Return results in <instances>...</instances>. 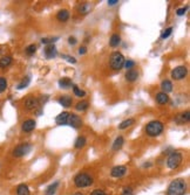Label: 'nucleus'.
I'll return each mask as SVG.
<instances>
[{
  "label": "nucleus",
  "instance_id": "nucleus-31",
  "mask_svg": "<svg viewBox=\"0 0 190 195\" xmlns=\"http://www.w3.org/2000/svg\"><path fill=\"white\" fill-rule=\"evenodd\" d=\"M89 9H91V6L88 5V4H83V5H81L79 7V12L82 14H86L89 12Z\"/></svg>",
  "mask_w": 190,
  "mask_h": 195
},
{
  "label": "nucleus",
  "instance_id": "nucleus-29",
  "mask_svg": "<svg viewBox=\"0 0 190 195\" xmlns=\"http://www.w3.org/2000/svg\"><path fill=\"white\" fill-rule=\"evenodd\" d=\"M29 82H31V78L28 77V76H26V77L24 78V79H22V81H21V82L19 83V85H18V89H19V90H21V89H24V88L28 86Z\"/></svg>",
  "mask_w": 190,
  "mask_h": 195
},
{
  "label": "nucleus",
  "instance_id": "nucleus-12",
  "mask_svg": "<svg viewBox=\"0 0 190 195\" xmlns=\"http://www.w3.org/2000/svg\"><path fill=\"white\" fill-rule=\"evenodd\" d=\"M56 48H55V46L54 45H47L46 48H45V56H46L47 59H54L55 56H56Z\"/></svg>",
  "mask_w": 190,
  "mask_h": 195
},
{
  "label": "nucleus",
  "instance_id": "nucleus-34",
  "mask_svg": "<svg viewBox=\"0 0 190 195\" xmlns=\"http://www.w3.org/2000/svg\"><path fill=\"white\" fill-rule=\"evenodd\" d=\"M123 65H125V68L127 69V70H130V69H133V67L135 65V62H134V61H131V60H128V61H125Z\"/></svg>",
  "mask_w": 190,
  "mask_h": 195
},
{
  "label": "nucleus",
  "instance_id": "nucleus-17",
  "mask_svg": "<svg viewBox=\"0 0 190 195\" xmlns=\"http://www.w3.org/2000/svg\"><path fill=\"white\" fill-rule=\"evenodd\" d=\"M56 19L61 21V22H66L67 20L69 19V12L67 9H61L56 14Z\"/></svg>",
  "mask_w": 190,
  "mask_h": 195
},
{
  "label": "nucleus",
  "instance_id": "nucleus-7",
  "mask_svg": "<svg viewBox=\"0 0 190 195\" xmlns=\"http://www.w3.org/2000/svg\"><path fill=\"white\" fill-rule=\"evenodd\" d=\"M187 68L184 65H178L176 67L173 72H171V77L176 81H180V79H183L185 76H187Z\"/></svg>",
  "mask_w": 190,
  "mask_h": 195
},
{
  "label": "nucleus",
  "instance_id": "nucleus-19",
  "mask_svg": "<svg viewBox=\"0 0 190 195\" xmlns=\"http://www.w3.org/2000/svg\"><path fill=\"white\" fill-rule=\"evenodd\" d=\"M17 194L18 195H29V189L25 183H21L17 188Z\"/></svg>",
  "mask_w": 190,
  "mask_h": 195
},
{
  "label": "nucleus",
  "instance_id": "nucleus-35",
  "mask_svg": "<svg viewBox=\"0 0 190 195\" xmlns=\"http://www.w3.org/2000/svg\"><path fill=\"white\" fill-rule=\"evenodd\" d=\"M35 52H37V46L35 45H31L26 48V53L28 55H33Z\"/></svg>",
  "mask_w": 190,
  "mask_h": 195
},
{
  "label": "nucleus",
  "instance_id": "nucleus-20",
  "mask_svg": "<svg viewBox=\"0 0 190 195\" xmlns=\"http://www.w3.org/2000/svg\"><path fill=\"white\" fill-rule=\"evenodd\" d=\"M123 143H125V140H123V137H122V136H118V138L115 139L114 144H113V150H114V151L120 150V149L122 147Z\"/></svg>",
  "mask_w": 190,
  "mask_h": 195
},
{
  "label": "nucleus",
  "instance_id": "nucleus-5",
  "mask_svg": "<svg viewBox=\"0 0 190 195\" xmlns=\"http://www.w3.org/2000/svg\"><path fill=\"white\" fill-rule=\"evenodd\" d=\"M183 160V156L180 152H173L169 158L167 159V166L170 169H176Z\"/></svg>",
  "mask_w": 190,
  "mask_h": 195
},
{
  "label": "nucleus",
  "instance_id": "nucleus-38",
  "mask_svg": "<svg viewBox=\"0 0 190 195\" xmlns=\"http://www.w3.org/2000/svg\"><path fill=\"white\" fill-rule=\"evenodd\" d=\"M122 195H133V189L129 188V187H126V188H123Z\"/></svg>",
  "mask_w": 190,
  "mask_h": 195
},
{
  "label": "nucleus",
  "instance_id": "nucleus-37",
  "mask_svg": "<svg viewBox=\"0 0 190 195\" xmlns=\"http://www.w3.org/2000/svg\"><path fill=\"white\" fill-rule=\"evenodd\" d=\"M187 8H188V7H182V8H178V9H177V12H176V14L178 15V17H182V15H184V14H185V12H187Z\"/></svg>",
  "mask_w": 190,
  "mask_h": 195
},
{
  "label": "nucleus",
  "instance_id": "nucleus-13",
  "mask_svg": "<svg viewBox=\"0 0 190 195\" xmlns=\"http://www.w3.org/2000/svg\"><path fill=\"white\" fill-rule=\"evenodd\" d=\"M138 78V72H136L135 69H130V70H127L126 72V79L128 82H134Z\"/></svg>",
  "mask_w": 190,
  "mask_h": 195
},
{
  "label": "nucleus",
  "instance_id": "nucleus-8",
  "mask_svg": "<svg viewBox=\"0 0 190 195\" xmlns=\"http://www.w3.org/2000/svg\"><path fill=\"white\" fill-rule=\"evenodd\" d=\"M67 124H68V125H71V126L74 127V129H78V127H80V126L82 125V119H81L78 115L72 113V115H69V117H68Z\"/></svg>",
  "mask_w": 190,
  "mask_h": 195
},
{
  "label": "nucleus",
  "instance_id": "nucleus-4",
  "mask_svg": "<svg viewBox=\"0 0 190 195\" xmlns=\"http://www.w3.org/2000/svg\"><path fill=\"white\" fill-rule=\"evenodd\" d=\"M111 68L114 70H120L122 69L123 63H125V57L120 52H114L111 55Z\"/></svg>",
  "mask_w": 190,
  "mask_h": 195
},
{
  "label": "nucleus",
  "instance_id": "nucleus-6",
  "mask_svg": "<svg viewBox=\"0 0 190 195\" xmlns=\"http://www.w3.org/2000/svg\"><path fill=\"white\" fill-rule=\"evenodd\" d=\"M31 150H32V146L29 144H21V145H18L13 150V156L17 158L24 156H26L28 152H31Z\"/></svg>",
  "mask_w": 190,
  "mask_h": 195
},
{
  "label": "nucleus",
  "instance_id": "nucleus-36",
  "mask_svg": "<svg viewBox=\"0 0 190 195\" xmlns=\"http://www.w3.org/2000/svg\"><path fill=\"white\" fill-rule=\"evenodd\" d=\"M56 38H53V39H48V38H45V39L41 40V42L42 43H45V45H53V42H55L56 41Z\"/></svg>",
  "mask_w": 190,
  "mask_h": 195
},
{
  "label": "nucleus",
  "instance_id": "nucleus-15",
  "mask_svg": "<svg viewBox=\"0 0 190 195\" xmlns=\"http://www.w3.org/2000/svg\"><path fill=\"white\" fill-rule=\"evenodd\" d=\"M58 102H59V104H61L62 106H65V108H69L73 103V99L71 96H62V97H60L58 99Z\"/></svg>",
  "mask_w": 190,
  "mask_h": 195
},
{
  "label": "nucleus",
  "instance_id": "nucleus-10",
  "mask_svg": "<svg viewBox=\"0 0 190 195\" xmlns=\"http://www.w3.org/2000/svg\"><path fill=\"white\" fill-rule=\"evenodd\" d=\"M127 173V167L126 166H115L111 171V175L114 178H121Z\"/></svg>",
  "mask_w": 190,
  "mask_h": 195
},
{
  "label": "nucleus",
  "instance_id": "nucleus-22",
  "mask_svg": "<svg viewBox=\"0 0 190 195\" xmlns=\"http://www.w3.org/2000/svg\"><path fill=\"white\" fill-rule=\"evenodd\" d=\"M190 119V113L189 111H185V112H183V113H181L180 116H178V118H177V122L181 124L183 123H188Z\"/></svg>",
  "mask_w": 190,
  "mask_h": 195
},
{
  "label": "nucleus",
  "instance_id": "nucleus-3",
  "mask_svg": "<svg viewBox=\"0 0 190 195\" xmlns=\"http://www.w3.org/2000/svg\"><path fill=\"white\" fill-rule=\"evenodd\" d=\"M74 183L78 188H85L93 185V178L87 173H79L74 178Z\"/></svg>",
  "mask_w": 190,
  "mask_h": 195
},
{
  "label": "nucleus",
  "instance_id": "nucleus-40",
  "mask_svg": "<svg viewBox=\"0 0 190 195\" xmlns=\"http://www.w3.org/2000/svg\"><path fill=\"white\" fill-rule=\"evenodd\" d=\"M64 57H65L68 62H72V63H75V62H76V60L74 59V57H71V56H68V55H64Z\"/></svg>",
  "mask_w": 190,
  "mask_h": 195
},
{
  "label": "nucleus",
  "instance_id": "nucleus-18",
  "mask_svg": "<svg viewBox=\"0 0 190 195\" xmlns=\"http://www.w3.org/2000/svg\"><path fill=\"white\" fill-rule=\"evenodd\" d=\"M156 102L161 105L167 104L169 102V96L167 94H164V92H160V94L156 95Z\"/></svg>",
  "mask_w": 190,
  "mask_h": 195
},
{
  "label": "nucleus",
  "instance_id": "nucleus-1",
  "mask_svg": "<svg viewBox=\"0 0 190 195\" xmlns=\"http://www.w3.org/2000/svg\"><path fill=\"white\" fill-rule=\"evenodd\" d=\"M187 192V183L182 179H176L170 182L167 195H184Z\"/></svg>",
  "mask_w": 190,
  "mask_h": 195
},
{
  "label": "nucleus",
  "instance_id": "nucleus-32",
  "mask_svg": "<svg viewBox=\"0 0 190 195\" xmlns=\"http://www.w3.org/2000/svg\"><path fill=\"white\" fill-rule=\"evenodd\" d=\"M171 33H173V27H169V28H167V29H164L163 33L161 34V39H167L169 35H170Z\"/></svg>",
  "mask_w": 190,
  "mask_h": 195
},
{
  "label": "nucleus",
  "instance_id": "nucleus-26",
  "mask_svg": "<svg viewBox=\"0 0 190 195\" xmlns=\"http://www.w3.org/2000/svg\"><path fill=\"white\" fill-rule=\"evenodd\" d=\"M12 62V57L11 56H4L0 59V68H6L11 64Z\"/></svg>",
  "mask_w": 190,
  "mask_h": 195
},
{
  "label": "nucleus",
  "instance_id": "nucleus-44",
  "mask_svg": "<svg viewBox=\"0 0 190 195\" xmlns=\"http://www.w3.org/2000/svg\"><path fill=\"white\" fill-rule=\"evenodd\" d=\"M73 195H82L81 193H75V194H73Z\"/></svg>",
  "mask_w": 190,
  "mask_h": 195
},
{
  "label": "nucleus",
  "instance_id": "nucleus-23",
  "mask_svg": "<svg viewBox=\"0 0 190 195\" xmlns=\"http://www.w3.org/2000/svg\"><path fill=\"white\" fill-rule=\"evenodd\" d=\"M58 186H59V182L58 181H55L54 183H52L51 186H48V188L46 189L45 194L46 195H54L55 194V192H56V189H58Z\"/></svg>",
  "mask_w": 190,
  "mask_h": 195
},
{
  "label": "nucleus",
  "instance_id": "nucleus-25",
  "mask_svg": "<svg viewBox=\"0 0 190 195\" xmlns=\"http://www.w3.org/2000/svg\"><path fill=\"white\" fill-rule=\"evenodd\" d=\"M86 143H87V140H86V138L85 137H82V136H80V137H78V139L75 140V149H82L83 146L86 145Z\"/></svg>",
  "mask_w": 190,
  "mask_h": 195
},
{
  "label": "nucleus",
  "instance_id": "nucleus-21",
  "mask_svg": "<svg viewBox=\"0 0 190 195\" xmlns=\"http://www.w3.org/2000/svg\"><path fill=\"white\" fill-rule=\"evenodd\" d=\"M121 42V38L118 34H113L111 36V40H109V45L111 47H118Z\"/></svg>",
  "mask_w": 190,
  "mask_h": 195
},
{
  "label": "nucleus",
  "instance_id": "nucleus-9",
  "mask_svg": "<svg viewBox=\"0 0 190 195\" xmlns=\"http://www.w3.org/2000/svg\"><path fill=\"white\" fill-rule=\"evenodd\" d=\"M39 106V101L34 97H27L25 101V108L28 111H34Z\"/></svg>",
  "mask_w": 190,
  "mask_h": 195
},
{
  "label": "nucleus",
  "instance_id": "nucleus-41",
  "mask_svg": "<svg viewBox=\"0 0 190 195\" xmlns=\"http://www.w3.org/2000/svg\"><path fill=\"white\" fill-rule=\"evenodd\" d=\"M86 53H87V48H86V47H81V48H79L80 55H83V54H86Z\"/></svg>",
  "mask_w": 190,
  "mask_h": 195
},
{
  "label": "nucleus",
  "instance_id": "nucleus-42",
  "mask_svg": "<svg viewBox=\"0 0 190 195\" xmlns=\"http://www.w3.org/2000/svg\"><path fill=\"white\" fill-rule=\"evenodd\" d=\"M68 42H69V45H75V43H76V39L71 36V38L68 39Z\"/></svg>",
  "mask_w": 190,
  "mask_h": 195
},
{
  "label": "nucleus",
  "instance_id": "nucleus-14",
  "mask_svg": "<svg viewBox=\"0 0 190 195\" xmlns=\"http://www.w3.org/2000/svg\"><path fill=\"white\" fill-rule=\"evenodd\" d=\"M161 89H162V92L168 95V92L173 91V83H171L169 79H164V81H162V83H161Z\"/></svg>",
  "mask_w": 190,
  "mask_h": 195
},
{
  "label": "nucleus",
  "instance_id": "nucleus-28",
  "mask_svg": "<svg viewBox=\"0 0 190 195\" xmlns=\"http://www.w3.org/2000/svg\"><path fill=\"white\" fill-rule=\"evenodd\" d=\"M73 91H74V95L78 96V97H85L86 92L83 90H81L78 85H73Z\"/></svg>",
  "mask_w": 190,
  "mask_h": 195
},
{
  "label": "nucleus",
  "instance_id": "nucleus-27",
  "mask_svg": "<svg viewBox=\"0 0 190 195\" xmlns=\"http://www.w3.org/2000/svg\"><path fill=\"white\" fill-rule=\"evenodd\" d=\"M59 85H60V88L67 89V88L72 86V81H71L69 78H61L59 81Z\"/></svg>",
  "mask_w": 190,
  "mask_h": 195
},
{
  "label": "nucleus",
  "instance_id": "nucleus-16",
  "mask_svg": "<svg viewBox=\"0 0 190 195\" xmlns=\"http://www.w3.org/2000/svg\"><path fill=\"white\" fill-rule=\"evenodd\" d=\"M68 117H69V113L68 112H62L60 113L58 117L55 118V122L59 125H66L67 124V120H68Z\"/></svg>",
  "mask_w": 190,
  "mask_h": 195
},
{
  "label": "nucleus",
  "instance_id": "nucleus-11",
  "mask_svg": "<svg viewBox=\"0 0 190 195\" xmlns=\"http://www.w3.org/2000/svg\"><path fill=\"white\" fill-rule=\"evenodd\" d=\"M35 126H37V123H35L34 119H27V120H25V122L22 123L21 129H22L24 132H32V131L35 129Z\"/></svg>",
  "mask_w": 190,
  "mask_h": 195
},
{
  "label": "nucleus",
  "instance_id": "nucleus-33",
  "mask_svg": "<svg viewBox=\"0 0 190 195\" xmlns=\"http://www.w3.org/2000/svg\"><path fill=\"white\" fill-rule=\"evenodd\" d=\"M7 88V81L6 78L4 77H0V92H2V91H5Z\"/></svg>",
  "mask_w": 190,
  "mask_h": 195
},
{
  "label": "nucleus",
  "instance_id": "nucleus-43",
  "mask_svg": "<svg viewBox=\"0 0 190 195\" xmlns=\"http://www.w3.org/2000/svg\"><path fill=\"white\" fill-rule=\"evenodd\" d=\"M118 1V0H108V5H111V6H113V5H116Z\"/></svg>",
  "mask_w": 190,
  "mask_h": 195
},
{
  "label": "nucleus",
  "instance_id": "nucleus-39",
  "mask_svg": "<svg viewBox=\"0 0 190 195\" xmlns=\"http://www.w3.org/2000/svg\"><path fill=\"white\" fill-rule=\"evenodd\" d=\"M91 195H107L102 189H95Z\"/></svg>",
  "mask_w": 190,
  "mask_h": 195
},
{
  "label": "nucleus",
  "instance_id": "nucleus-24",
  "mask_svg": "<svg viewBox=\"0 0 190 195\" xmlns=\"http://www.w3.org/2000/svg\"><path fill=\"white\" fill-rule=\"evenodd\" d=\"M135 123V120L133 119V118H129V119H126V120H123L122 123L118 125V129L120 130H125V129H127V127H129V126H131L133 124Z\"/></svg>",
  "mask_w": 190,
  "mask_h": 195
},
{
  "label": "nucleus",
  "instance_id": "nucleus-30",
  "mask_svg": "<svg viewBox=\"0 0 190 195\" xmlns=\"http://www.w3.org/2000/svg\"><path fill=\"white\" fill-rule=\"evenodd\" d=\"M88 102H86V101H83V102H79L78 104H76V106H75V109L79 111H85L88 109Z\"/></svg>",
  "mask_w": 190,
  "mask_h": 195
},
{
  "label": "nucleus",
  "instance_id": "nucleus-2",
  "mask_svg": "<svg viewBox=\"0 0 190 195\" xmlns=\"http://www.w3.org/2000/svg\"><path fill=\"white\" fill-rule=\"evenodd\" d=\"M163 131V123L160 120H151L145 126V133L149 137H157Z\"/></svg>",
  "mask_w": 190,
  "mask_h": 195
}]
</instances>
